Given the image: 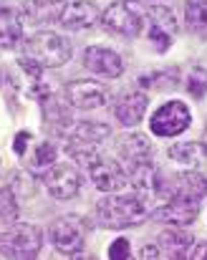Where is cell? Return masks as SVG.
<instances>
[{"label":"cell","mask_w":207,"mask_h":260,"mask_svg":"<svg viewBox=\"0 0 207 260\" xmlns=\"http://www.w3.org/2000/svg\"><path fill=\"white\" fill-rule=\"evenodd\" d=\"M89 177L101 192H119L129 184V177L121 170V165H116L109 157H94L89 162Z\"/></svg>","instance_id":"8fae6325"},{"label":"cell","mask_w":207,"mask_h":260,"mask_svg":"<svg viewBox=\"0 0 207 260\" xmlns=\"http://www.w3.org/2000/svg\"><path fill=\"white\" fill-rule=\"evenodd\" d=\"M190 121H192V114L185 101H167L152 114L149 126L157 137H177L190 126Z\"/></svg>","instance_id":"8992f818"},{"label":"cell","mask_w":207,"mask_h":260,"mask_svg":"<svg viewBox=\"0 0 207 260\" xmlns=\"http://www.w3.org/2000/svg\"><path fill=\"white\" fill-rule=\"evenodd\" d=\"M71 53H74L71 43L51 30L33 33L23 41V58L33 61L41 69H61L71 61Z\"/></svg>","instance_id":"7a4b0ae2"},{"label":"cell","mask_w":207,"mask_h":260,"mask_svg":"<svg viewBox=\"0 0 207 260\" xmlns=\"http://www.w3.org/2000/svg\"><path fill=\"white\" fill-rule=\"evenodd\" d=\"M66 99H68V106L74 109H99L106 104V88L96 81L79 79L66 86Z\"/></svg>","instance_id":"4fadbf2b"},{"label":"cell","mask_w":207,"mask_h":260,"mask_svg":"<svg viewBox=\"0 0 207 260\" xmlns=\"http://www.w3.org/2000/svg\"><path fill=\"white\" fill-rule=\"evenodd\" d=\"M142 86L154 88H175L177 86V71H164V74H152L142 79Z\"/></svg>","instance_id":"d4e9b609"},{"label":"cell","mask_w":207,"mask_h":260,"mask_svg":"<svg viewBox=\"0 0 207 260\" xmlns=\"http://www.w3.org/2000/svg\"><path fill=\"white\" fill-rule=\"evenodd\" d=\"M84 66L91 71V74H99V76H109V79H116L124 74V61L116 51L111 48H101V46H91L84 51Z\"/></svg>","instance_id":"5bb4252c"},{"label":"cell","mask_w":207,"mask_h":260,"mask_svg":"<svg viewBox=\"0 0 207 260\" xmlns=\"http://www.w3.org/2000/svg\"><path fill=\"white\" fill-rule=\"evenodd\" d=\"M147 104H149L147 93H142V91H126V93H121V96L116 99L114 114H116V119H119L124 126H134V124H139V121L144 119Z\"/></svg>","instance_id":"9a60e30c"},{"label":"cell","mask_w":207,"mask_h":260,"mask_svg":"<svg viewBox=\"0 0 207 260\" xmlns=\"http://www.w3.org/2000/svg\"><path fill=\"white\" fill-rule=\"evenodd\" d=\"M167 154L177 165H185V167L197 170L200 165L207 162V144H200V142H180V144H172Z\"/></svg>","instance_id":"ffe728a7"},{"label":"cell","mask_w":207,"mask_h":260,"mask_svg":"<svg viewBox=\"0 0 207 260\" xmlns=\"http://www.w3.org/2000/svg\"><path fill=\"white\" fill-rule=\"evenodd\" d=\"M23 38V18L0 3V48H13Z\"/></svg>","instance_id":"d6986e66"},{"label":"cell","mask_w":207,"mask_h":260,"mask_svg":"<svg viewBox=\"0 0 207 260\" xmlns=\"http://www.w3.org/2000/svg\"><path fill=\"white\" fill-rule=\"evenodd\" d=\"M99 18H101V13H99L96 3H91V0H74L58 13V23L66 30H86L94 23H99Z\"/></svg>","instance_id":"7c38bea8"},{"label":"cell","mask_w":207,"mask_h":260,"mask_svg":"<svg viewBox=\"0 0 207 260\" xmlns=\"http://www.w3.org/2000/svg\"><path fill=\"white\" fill-rule=\"evenodd\" d=\"M197 215H200V200L182 197V194H169L157 210H152L154 220L167 222V225H177V228L192 225L197 220Z\"/></svg>","instance_id":"52a82bcc"},{"label":"cell","mask_w":207,"mask_h":260,"mask_svg":"<svg viewBox=\"0 0 207 260\" xmlns=\"http://www.w3.org/2000/svg\"><path fill=\"white\" fill-rule=\"evenodd\" d=\"M192 245H195V240H192V235H190L187 230L172 228V230H164V233L159 235V245H157V248H159V253H162L164 258L182 260V258H190Z\"/></svg>","instance_id":"2e32d148"},{"label":"cell","mask_w":207,"mask_h":260,"mask_svg":"<svg viewBox=\"0 0 207 260\" xmlns=\"http://www.w3.org/2000/svg\"><path fill=\"white\" fill-rule=\"evenodd\" d=\"M0 86H3V69H0Z\"/></svg>","instance_id":"1f68e13d"},{"label":"cell","mask_w":207,"mask_h":260,"mask_svg":"<svg viewBox=\"0 0 207 260\" xmlns=\"http://www.w3.org/2000/svg\"><path fill=\"white\" fill-rule=\"evenodd\" d=\"M180 184H175L169 192L172 194H182V197H192V200H202L207 194V179L200 172H182L177 177Z\"/></svg>","instance_id":"44dd1931"},{"label":"cell","mask_w":207,"mask_h":260,"mask_svg":"<svg viewBox=\"0 0 207 260\" xmlns=\"http://www.w3.org/2000/svg\"><path fill=\"white\" fill-rule=\"evenodd\" d=\"M185 20L192 33L207 36V0H187L185 5Z\"/></svg>","instance_id":"7402d4cb"},{"label":"cell","mask_w":207,"mask_h":260,"mask_svg":"<svg viewBox=\"0 0 207 260\" xmlns=\"http://www.w3.org/2000/svg\"><path fill=\"white\" fill-rule=\"evenodd\" d=\"M190 258H195V260H207V243H200L192 253H190Z\"/></svg>","instance_id":"f1b7e54d"},{"label":"cell","mask_w":207,"mask_h":260,"mask_svg":"<svg viewBox=\"0 0 207 260\" xmlns=\"http://www.w3.org/2000/svg\"><path fill=\"white\" fill-rule=\"evenodd\" d=\"M56 165V147L51 142H43L36 147V154H33V170H46Z\"/></svg>","instance_id":"cb8c5ba5"},{"label":"cell","mask_w":207,"mask_h":260,"mask_svg":"<svg viewBox=\"0 0 207 260\" xmlns=\"http://www.w3.org/2000/svg\"><path fill=\"white\" fill-rule=\"evenodd\" d=\"M41 104H43V124H46V132L66 134V132L71 129V124H74L68 106L61 104L56 96H46Z\"/></svg>","instance_id":"e0dca14e"},{"label":"cell","mask_w":207,"mask_h":260,"mask_svg":"<svg viewBox=\"0 0 207 260\" xmlns=\"http://www.w3.org/2000/svg\"><path fill=\"white\" fill-rule=\"evenodd\" d=\"M101 23L109 33L121 36V38H136L144 28L142 15L136 10H131L126 3H111L101 13Z\"/></svg>","instance_id":"ba28073f"},{"label":"cell","mask_w":207,"mask_h":260,"mask_svg":"<svg viewBox=\"0 0 207 260\" xmlns=\"http://www.w3.org/2000/svg\"><path fill=\"white\" fill-rule=\"evenodd\" d=\"M48 235H51V243H53V248H56L58 253H63V255H76V253H81V248L86 245L89 228H86L84 217H79V215H63V217H58V220L51 225Z\"/></svg>","instance_id":"5b68a950"},{"label":"cell","mask_w":207,"mask_h":260,"mask_svg":"<svg viewBox=\"0 0 207 260\" xmlns=\"http://www.w3.org/2000/svg\"><path fill=\"white\" fill-rule=\"evenodd\" d=\"M147 15H149V41L157 46L159 53L169 51L172 38L177 33V23H175L172 10L164 8V5H152L147 10Z\"/></svg>","instance_id":"30bf717a"},{"label":"cell","mask_w":207,"mask_h":260,"mask_svg":"<svg viewBox=\"0 0 207 260\" xmlns=\"http://www.w3.org/2000/svg\"><path fill=\"white\" fill-rule=\"evenodd\" d=\"M119 152H121V157H124L126 162H131V165L152 159V144H149V139H147L144 134H139V132L119 137Z\"/></svg>","instance_id":"ac0fdd59"},{"label":"cell","mask_w":207,"mask_h":260,"mask_svg":"<svg viewBox=\"0 0 207 260\" xmlns=\"http://www.w3.org/2000/svg\"><path fill=\"white\" fill-rule=\"evenodd\" d=\"M28 142H30V132H20V134L15 137V142H13V152H15L18 157H20V154H25Z\"/></svg>","instance_id":"83f0119b"},{"label":"cell","mask_w":207,"mask_h":260,"mask_svg":"<svg viewBox=\"0 0 207 260\" xmlns=\"http://www.w3.org/2000/svg\"><path fill=\"white\" fill-rule=\"evenodd\" d=\"M109 134H111V129H109L104 121H81V124H76V126L68 132L66 152H68L76 162L89 165V162L99 154V147L104 144V139H106Z\"/></svg>","instance_id":"3957f363"},{"label":"cell","mask_w":207,"mask_h":260,"mask_svg":"<svg viewBox=\"0 0 207 260\" xmlns=\"http://www.w3.org/2000/svg\"><path fill=\"white\" fill-rule=\"evenodd\" d=\"M46 3H51V5H53V3H63V0H46Z\"/></svg>","instance_id":"4dcf8cb0"},{"label":"cell","mask_w":207,"mask_h":260,"mask_svg":"<svg viewBox=\"0 0 207 260\" xmlns=\"http://www.w3.org/2000/svg\"><path fill=\"white\" fill-rule=\"evenodd\" d=\"M162 253H159V248L157 245H152V248H144L142 253H139V258H159Z\"/></svg>","instance_id":"f546056e"},{"label":"cell","mask_w":207,"mask_h":260,"mask_svg":"<svg viewBox=\"0 0 207 260\" xmlns=\"http://www.w3.org/2000/svg\"><path fill=\"white\" fill-rule=\"evenodd\" d=\"M43 243V233L30 222H13L5 233H0V250L5 258H36Z\"/></svg>","instance_id":"277c9868"},{"label":"cell","mask_w":207,"mask_h":260,"mask_svg":"<svg viewBox=\"0 0 207 260\" xmlns=\"http://www.w3.org/2000/svg\"><path fill=\"white\" fill-rule=\"evenodd\" d=\"M109 258L111 260H129L131 258V248H129V240L126 238H119L109 245Z\"/></svg>","instance_id":"4316f807"},{"label":"cell","mask_w":207,"mask_h":260,"mask_svg":"<svg viewBox=\"0 0 207 260\" xmlns=\"http://www.w3.org/2000/svg\"><path fill=\"white\" fill-rule=\"evenodd\" d=\"M18 217V197L13 187H0V222H15Z\"/></svg>","instance_id":"603a6c76"},{"label":"cell","mask_w":207,"mask_h":260,"mask_svg":"<svg viewBox=\"0 0 207 260\" xmlns=\"http://www.w3.org/2000/svg\"><path fill=\"white\" fill-rule=\"evenodd\" d=\"M43 184L51 197L56 200H71L81 189V174L74 165H51L43 174Z\"/></svg>","instance_id":"9c48e42d"},{"label":"cell","mask_w":207,"mask_h":260,"mask_svg":"<svg viewBox=\"0 0 207 260\" xmlns=\"http://www.w3.org/2000/svg\"><path fill=\"white\" fill-rule=\"evenodd\" d=\"M205 142H207V124H205Z\"/></svg>","instance_id":"d6a6232c"},{"label":"cell","mask_w":207,"mask_h":260,"mask_svg":"<svg viewBox=\"0 0 207 260\" xmlns=\"http://www.w3.org/2000/svg\"><path fill=\"white\" fill-rule=\"evenodd\" d=\"M152 217L149 202L139 194H109L96 202V220L106 230H124Z\"/></svg>","instance_id":"6da1fadb"},{"label":"cell","mask_w":207,"mask_h":260,"mask_svg":"<svg viewBox=\"0 0 207 260\" xmlns=\"http://www.w3.org/2000/svg\"><path fill=\"white\" fill-rule=\"evenodd\" d=\"M187 91L195 96V99H202L207 91V76L202 71H192V76H190V81H187Z\"/></svg>","instance_id":"484cf974"}]
</instances>
